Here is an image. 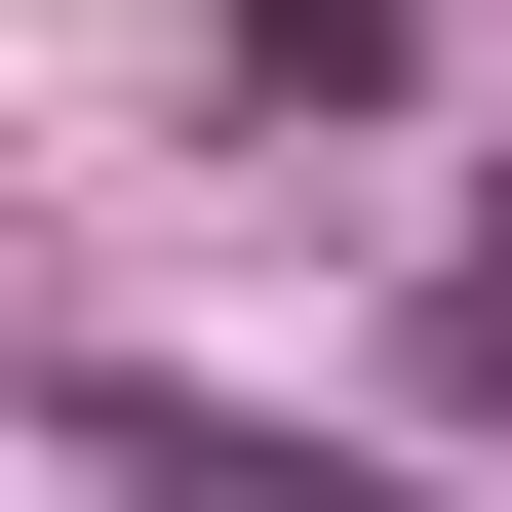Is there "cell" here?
<instances>
[{
  "label": "cell",
  "mask_w": 512,
  "mask_h": 512,
  "mask_svg": "<svg viewBox=\"0 0 512 512\" xmlns=\"http://www.w3.org/2000/svg\"><path fill=\"white\" fill-rule=\"evenodd\" d=\"M434 394H512V237H473V276H434Z\"/></svg>",
  "instance_id": "cell-1"
}]
</instances>
